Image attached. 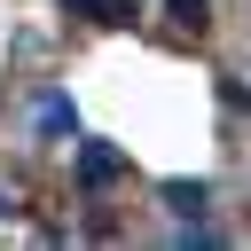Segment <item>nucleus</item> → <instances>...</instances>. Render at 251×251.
I'll use <instances>...</instances> for the list:
<instances>
[{"instance_id": "nucleus-4", "label": "nucleus", "mask_w": 251, "mask_h": 251, "mask_svg": "<svg viewBox=\"0 0 251 251\" xmlns=\"http://www.w3.org/2000/svg\"><path fill=\"white\" fill-rule=\"evenodd\" d=\"M63 16H86V24H133V0H63Z\"/></svg>"}, {"instance_id": "nucleus-5", "label": "nucleus", "mask_w": 251, "mask_h": 251, "mask_svg": "<svg viewBox=\"0 0 251 251\" xmlns=\"http://www.w3.org/2000/svg\"><path fill=\"white\" fill-rule=\"evenodd\" d=\"M165 16H173L180 31H204V24H212V0H165Z\"/></svg>"}, {"instance_id": "nucleus-1", "label": "nucleus", "mask_w": 251, "mask_h": 251, "mask_svg": "<svg viewBox=\"0 0 251 251\" xmlns=\"http://www.w3.org/2000/svg\"><path fill=\"white\" fill-rule=\"evenodd\" d=\"M126 173V149L118 141H78V188H110Z\"/></svg>"}, {"instance_id": "nucleus-2", "label": "nucleus", "mask_w": 251, "mask_h": 251, "mask_svg": "<svg viewBox=\"0 0 251 251\" xmlns=\"http://www.w3.org/2000/svg\"><path fill=\"white\" fill-rule=\"evenodd\" d=\"M39 133H47V141L78 133V110H71V94H39Z\"/></svg>"}, {"instance_id": "nucleus-3", "label": "nucleus", "mask_w": 251, "mask_h": 251, "mask_svg": "<svg viewBox=\"0 0 251 251\" xmlns=\"http://www.w3.org/2000/svg\"><path fill=\"white\" fill-rule=\"evenodd\" d=\"M165 204H173L180 220H204V204H212V188H204V180H165Z\"/></svg>"}, {"instance_id": "nucleus-6", "label": "nucleus", "mask_w": 251, "mask_h": 251, "mask_svg": "<svg viewBox=\"0 0 251 251\" xmlns=\"http://www.w3.org/2000/svg\"><path fill=\"white\" fill-rule=\"evenodd\" d=\"M0 212H8V196H0Z\"/></svg>"}]
</instances>
